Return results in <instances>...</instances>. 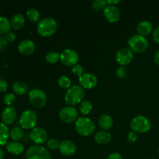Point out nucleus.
Here are the masks:
<instances>
[{
    "mask_svg": "<svg viewBox=\"0 0 159 159\" xmlns=\"http://www.w3.org/2000/svg\"><path fill=\"white\" fill-rule=\"evenodd\" d=\"M30 138L33 142L37 144V145H40L48 141V134L47 130L42 127H35L31 130Z\"/></svg>",
    "mask_w": 159,
    "mask_h": 159,
    "instance_id": "11",
    "label": "nucleus"
},
{
    "mask_svg": "<svg viewBox=\"0 0 159 159\" xmlns=\"http://www.w3.org/2000/svg\"><path fill=\"white\" fill-rule=\"evenodd\" d=\"M3 102L6 105L11 107L16 102V96L13 93H7L3 97Z\"/></svg>",
    "mask_w": 159,
    "mask_h": 159,
    "instance_id": "32",
    "label": "nucleus"
},
{
    "mask_svg": "<svg viewBox=\"0 0 159 159\" xmlns=\"http://www.w3.org/2000/svg\"><path fill=\"white\" fill-rule=\"evenodd\" d=\"M6 149L9 153L15 155H19L22 154L24 151V147L21 143L18 141H11L6 144Z\"/></svg>",
    "mask_w": 159,
    "mask_h": 159,
    "instance_id": "21",
    "label": "nucleus"
},
{
    "mask_svg": "<svg viewBox=\"0 0 159 159\" xmlns=\"http://www.w3.org/2000/svg\"><path fill=\"white\" fill-rule=\"evenodd\" d=\"M79 110H80V113L83 115H88L90 112L93 110V104L90 102L89 100H87V99H84L82 102H80L79 106Z\"/></svg>",
    "mask_w": 159,
    "mask_h": 159,
    "instance_id": "27",
    "label": "nucleus"
},
{
    "mask_svg": "<svg viewBox=\"0 0 159 159\" xmlns=\"http://www.w3.org/2000/svg\"><path fill=\"white\" fill-rule=\"evenodd\" d=\"M154 61L157 65H159V51L155 52V55H154Z\"/></svg>",
    "mask_w": 159,
    "mask_h": 159,
    "instance_id": "43",
    "label": "nucleus"
},
{
    "mask_svg": "<svg viewBox=\"0 0 159 159\" xmlns=\"http://www.w3.org/2000/svg\"><path fill=\"white\" fill-rule=\"evenodd\" d=\"M127 141L130 143H134L138 140V135H137V133H135V132L130 131L127 134Z\"/></svg>",
    "mask_w": 159,
    "mask_h": 159,
    "instance_id": "36",
    "label": "nucleus"
},
{
    "mask_svg": "<svg viewBox=\"0 0 159 159\" xmlns=\"http://www.w3.org/2000/svg\"><path fill=\"white\" fill-rule=\"evenodd\" d=\"M116 76L120 79H125L127 76L128 71H127V69L125 68V66H120L116 70Z\"/></svg>",
    "mask_w": 159,
    "mask_h": 159,
    "instance_id": "34",
    "label": "nucleus"
},
{
    "mask_svg": "<svg viewBox=\"0 0 159 159\" xmlns=\"http://www.w3.org/2000/svg\"><path fill=\"white\" fill-rule=\"evenodd\" d=\"M11 27L12 26L9 19L5 16H0V35L9 33Z\"/></svg>",
    "mask_w": 159,
    "mask_h": 159,
    "instance_id": "26",
    "label": "nucleus"
},
{
    "mask_svg": "<svg viewBox=\"0 0 159 159\" xmlns=\"http://www.w3.org/2000/svg\"><path fill=\"white\" fill-rule=\"evenodd\" d=\"M11 26L13 29L19 30L21 29L25 24V18L24 16L21 13H16L12 16L11 19Z\"/></svg>",
    "mask_w": 159,
    "mask_h": 159,
    "instance_id": "23",
    "label": "nucleus"
},
{
    "mask_svg": "<svg viewBox=\"0 0 159 159\" xmlns=\"http://www.w3.org/2000/svg\"><path fill=\"white\" fill-rule=\"evenodd\" d=\"M128 45L132 51L136 53H142L147 51L149 43L146 37L139 34H135L128 40Z\"/></svg>",
    "mask_w": 159,
    "mask_h": 159,
    "instance_id": "6",
    "label": "nucleus"
},
{
    "mask_svg": "<svg viewBox=\"0 0 159 159\" xmlns=\"http://www.w3.org/2000/svg\"><path fill=\"white\" fill-rule=\"evenodd\" d=\"M130 128L135 133H147L152 128V123L146 116L139 115L136 116L130 121Z\"/></svg>",
    "mask_w": 159,
    "mask_h": 159,
    "instance_id": "4",
    "label": "nucleus"
},
{
    "mask_svg": "<svg viewBox=\"0 0 159 159\" xmlns=\"http://www.w3.org/2000/svg\"><path fill=\"white\" fill-rule=\"evenodd\" d=\"M57 28V21L52 17H46L38 23L37 26V33L43 37L52 36Z\"/></svg>",
    "mask_w": 159,
    "mask_h": 159,
    "instance_id": "2",
    "label": "nucleus"
},
{
    "mask_svg": "<svg viewBox=\"0 0 159 159\" xmlns=\"http://www.w3.org/2000/svg\"><path fill=\"white\" fill-rule=\"evenodd\" d=\"M59 118L61 120L66 124H71L75 122L79 118V112L74 107H63L59 112Z\"/></svg>",
    "mask_w": 159,
    "mask_h": 159,
    "instance_id": "9",
    "label": "nucleus"
},
{
    "mask_svg": "<svg viewBox=\"0 0 159 159\" xmlns=\"http://www.w3.org/2000/svg\"><path fill=\"white\" fill-rule=\"evenodd\" d=\"M111 134L108 131H106V130H100V131L97 132L95 135V141L97 144H102V145L110 143L111 141Z\"/></svg>",
    "mask_w": 159,
    "mask_h": 159,
    "instance_id": "19",
    "label": "nucleus"
},
{
    "mask_svg": "<svg viewBox=\"0 0 159 159\" xmlns=\"http://www.w3.org/2000/svg\"><path fill=\"white\" fill-rule=\"evenodd\" d=\"M7 44V40L6 39V37L0 35V50H2Z\"/></svg>",
    "mask_w": 159,
    "mask_h": 159,
    "instance_id": "41",
    "label": "nucleus"
},
{
    "mask_svg": "<svg viewBox=\"0 0 159 159\" xmlns=\"http://www.w3.org/2000/svg\"><path fill=\"white\" fill-rule=\"evenodd\" d=\"M59 145H60V142H59L57 140L54 139H49L48 141H47V146L49 149H51V150H55V149L59 148Z\"/></svg>",
    "mask_w": 159,
    "mask_h": 159,
    "instance_id": "33",
    "label": "nucleus"
},
{
    "mask_svg": "<svg viewBox=\"0 0 159 159\" xmlns=\"http://www.w3.org/2000/svg\"><path fill=\"white\" fill-rule=\"evenodd\" d=\"M85 90L82 86L78 85H72L66 92L65 96V103L69 107L80 104L85 97Z\"/></svg>",
    "mask_w": 159,
    "mask_h": 159,
    "instance_id": "1",
    "label": "nucleus"
},
{
    "mask_svg": "<svg viewBox=\"0 0 159 159\" xmlns=\"http://www.w3.org/2000/svg\"><path fill=\"white\" fill-rule=\"evenodd\" d=\"M75 127L79 134L82 137H88L93 134L96 130L95 124L86 116H81L75 121Z\"/></svg>",
    "mask_w": 159,
    "mask_h": 159,
    "instance_id": "3",
    "label": "nucleus"
},
{
    "mask_svg": "<svg viewBox=\"0 0 159 159\" xmlns=\"http://www.w3.org/2000/svg\"><path fill=\"white\" fill-rule=\"evenodd\" d=\"M107 6V1L105 0H95L92 3V7L95 11H102L105 9V8Z\"/></svg>",
    "mask_w": 159,
    "mask_h": 159,
    "instance_id": "31",
    "label": "nucleus"
},
{
    "mask_svg": "<svg viewBox=\"0 0 159 159\" xmlns=\"http://www.w3.org/2000/svg\"><path fill=\"white\" fill-rule=\"evenodd\" d=\"M20 127L25 130L35 128L37 124V115L34 110H26L21 113L19 120Z\"/></svg>",
    "mask_w": 159,
    "mask_h": 159,
    "instance_id": "5",
    "label": "nucleus"
},
{
    "mask_svg": "<svg viewBox=\"0 0 159 159\" xmlns=\"http://www.w3.org/2000/svg\"><path fill=\"white\" fill-rule=\"evenodd\" d=\"M103 16L107 21L110 23H116L120 18V12L116 6L107 5L103 10Z\"/></svg>",
    "mask_w": 159,
    "mask_h": 159,
    "instance_id": "14",
    "label": "nucleus"
},
{
    "mask_svg": "<svg viewBox=\"0 0 159 159\" xmlns=\"http://www.w3.org/2000/svg\"><path fill=\"white\" fill-rule=\"evenodd\" d=\"M120 2V0H108L107 1V5H110V6H116V4H119Z\"/></svg>",
    "mask_w": 159,
    "mask_h": 159,
    "instance_id": "42",
    "label": "nucleus"
},
{
    "mask_svg": "<svg viewBox=\"0 0 159 159\" xmlns=\"http://www.w3.org/2000/svg\"><path fill=\"white\" fill-rule=\"evenodd\" d=\"M12 90L16 94L19 95V96H23L28 93L29 87H28L27 84L25 83L24 82L16 81L12 84Z\"/></svg>",
    "mask_w": 159,
    "mask_h": 159,
    "instance_id": "22",
    "label": "nucleus"
},
{
    "mask_svg": "<svg viewBox=\"0 0 159 159\" xmlns=\"http://www.w3.org/2000/svg\"><path fill=\"white\" fill-rule=\"evenodd\" d=\"M158 155H159V148L158 149Z\"/></svg>",
    "mask_w": 159,
    "mask_h": 159,
    "instance_id": "45",
    "label": "nucleus"
},
{
    "mask_svg": "<svg viewBox=\"0 0 159 159\" xmlns=\"http://www.w3.org/2000/svg\"><path fill=\"white\" fill-rule=\"evenodd\" d=\"M26 18L32 23H37L40 20V12L35 8H30L26 11Z\"/></svg>",
    "mask_w": 159,
    "mask_h": 159,
    "instance_id": "28",
    "label": "nucleus"
},
{
    "mask_svg": "<svg viewBox=\"0 0 159 159\" xmlns=\"http://www.w3.org/2000/svg\"><path fill=\"white\" fill-rule=\"evenodd\" d=\"M57 83H58L59 87H61V89H64L68 90L71 86V80H70L69 78L65 75L61 76L59 78L58 81H57Z\"/></svg>",
    "mask_w": 159,
    "mask_h": 159,
    "instance_id": "30",
    "label": "nucleus"
},
{
    "mask_svg": "<svg viewBox=\"0 0 159 159\" xmlns=\"http://www.w3.org/2000/svg\"><path fill=\"white\" fill-rule=\"evenodd\" d=\"M35 50V44L30 40H23L18 45V51L23 55H30Z\"/></svg>",
    "mask_w": 159,
    "mask_h": 159,
    "instance_id": "17",
    "label": "nucleus"
},
{
    "mask_svg": "<svg viewBox=\"0 0 159 159\" xmlns=\"http://www.w3.org/2000/svg\"><path fill=\"white\" fill-rule=\"evenodd\" d=\"M60 60L66 66H75L79 61V55L72 49H65L61 53Z\"/></svg>",
    "mask_w": 159,
    "mask_h": 159,
    "instance_id": "10",
    "label": "nucleus"
},
{
    "mask_svg": "<svg viewBox=\"0 0 159 159\" xmlns=\"http://www.w3.org/2000/svg\"><path fill=\"white\" fill-rule=\"evenodd\" d=\"M137 30L139 35L143 36L145 37L146 36L149 35L153 31V26L151 22L148 20H143L138 23L137 26Z\"/></svg>",
    "mask_w": 159,
    "mask_h": 159,
    "instance_id": "18",
    "label": "nucleus"
},
{
    "mask_svg": "<svg viewBox=\"0 0 159 159\" xmlns=\"http://www.w3.org/2000/svg\"><path fill=\"white\" fill-rule=\"evenodd\" d=\"M134 58V53L130 48H122L116 52V61L120 66L129 65Z\"/></svg>",
    "mask_w": 159,
    "mask_h": 159,
    "instance_id": "12",
    "label": "nucleus"
},
{
    "mask_svg": "<svg viewBox=\"0 0 159 159\" xmlns=\"http://www.w3.org/2000/svg\"><path fill=\"white\" fill-rule=\"evenodd\" d=\"M6 39L7 40V41H9V42L14 41L16 39V34H14V33L9 31V33H7V34H6Z\"/></svg>",
    "mask_w": 159,
    "mask_h": 159,
    "instance_id": "39",
    "label": "nucleus"
},
{
    "mask_svg": "<svg viewBox=\"0 0 159 159\" xmlns=\"http://www.w3.org/2000/svg\"><path fill=\"white\" fill-rule=\"evenodd\" d=\"M59 152L65 156L70 157L71 155H75L77 150L76 144L70 140H64L61 142H60L58 148Z\"/></svg>",
    "mask_w": 159,
    "mask_h": 159,
    "instance_id": "15",
    "label": "nucleus"
},
{
    "mask_svg": "<svg viewBox=\"0 0 159 159\" xmlns=\"http://www.w3.org/2000/svg\"><path fill=\"white\" fill-rule=\"evenodd\" d=\"M10 131L9 127L3 123H0V146L7 144V141L9 138Z\"/></svg>",
    "mask_w": 159,
    "mask_h": 159,
    "instance_id": "24",
    "label": "nucleus"
},
{
    "mask_svg": "<svg viewBox=\"0 0 159 159\" xmlns=\"http://www.w3.org/2000/svg\"><path fill=\"white\" fill-rule=\"evenodd\" d=\"M16 110L13 107H7L4 109L2 113V120L6 125L12 124L16 119Z\"/></svg>",
    "mask_w": 159,
    "mask_h": 159,
    "instance_id": "16",
    "label": "nucleus"
},
{
    "mask_svg": "<svg viewBox=\"0 0 159 159\" xmlns=\"http://www.w3.org/2000/svg\"><path fill=\"white\" fill-rule=\"evenodd\" d=\"M9 137L13 141H18L24 137V130L21 127H14L10 130Z\"/></svg>",
    "mask_w": 159,
    "mask_h": 159,
    "instance_id": "25",
    "label": "nucleus"
},
{
    "mask_svg": "<svg viewBox=\"0 0 159 159\" xmlns=\"http://www.w3.org/2000/svg\"><path fill=\"white\" fill-rule=\"evenodd\" d=\"M71 71H72V73L75 75L78 76V77H81V76L84 74L83 68H82V65H79V64H77V65H75V66L72 67Z\"/></svg>",
    "mask_w": 159,
    "mask_h": 159,
    "instance_id": "35",
    "label": "nucleus"
},
{
    "mask_svg": "<svg viewBox=\"0 0 159 159\" xmlns=\"http://www.w3.org/2000/svg\"><path fill=\"white\" fill-rule=\"evenodd\" d=\"M99 126L102 130H110L113 125V120L111 116L108 114H102L99 119Z\"/></svg>",
    "mask_w": 159,
    "mask_h": 159,
    "instance_id": "20",
    "label": "nucleus"
},
{
    "mask_svg": "<svg viewBox=\"0 0 159 159\" xmlns=\"http://www.w3.org/2000/svg\"><path fill=\"white\" fill-rule=\"evenodd\" d=\"M4 158V152L2 148H0V159Z\"/></svg>",
    "mask_w": 159,
    "mask_h": 159,
    "instance_id": "44",
    "label": "nucleus"
},
{
    "mask_svg": "<svg viewBox=\"0 0 159 159\" xmlns=\"http://www.w3.org/2000/svg\"><path fill=\"white\" fill-rule=\"evenodd\" d=\"M8 89V83L5 80L0 79V93H4Z\"/></svg>",
    "mask_w": 159,
    "mask_h": 159,
    "instance_id": "37",
    "label": "nucleus"
},
{
    "mask_svg": "<svg viewBox=\"0 0 159 159\" xmlns=\"http://www.w3.org/2000/svg\"><path fill=\"white\" fill-rule=\"evenodd\" d=\"M26 159H51V155L43 146L33 145L26 151Z\"/></svg>",
    "mask_w": 159,
    "mask_h": 159,
    "instance_id": "7",
    "label": "nucleus"
},
{
    "mask_svg": "<svg viewBox=\"0 0 159 159\" xmlns=\"http://www.w3.org/2000/svg\"><path fill=\"white\" fill-rule=\"evenodd\" d=\"M45 60L49 64H56L60 61V54L56 51H50L45 55Z\"/></svg>",
    "mask_w": 159,
    "mask_h": 159,
    "instance_id": "29",
    "label": "nucleus"
},
{
    "mask_svg": "<svg viewBox=\"0 0 159 159\" xmlns=\"http://www.w3.org/2000/svg\"><path fill=\"white\" fill-rule=\"evenodd\" d=\"M107 159H123V157L118 152H113V153H111L110 155H109V156L107 157Z\"/></svg>",
    "mask_w": 159,
    "mask_h": 159,
    "instance_id": "40",
    "label": "nucleus"
},
{
    "mask_svg": "<svg viewBox=\"0 0 159 159\" xmlns=\"http://www.w3.org/2000/svg\"><path fill=\"white\" fill-rule=\"evenodd\" d=\"M153 40L157 43H159V25L155 27L153 31Z\"/></svg>",
    "mask_w": 159,
    "mask_h": 159,
    "instance_id": "38",
    "label": "nucleus"
},
{
    "mask_svg": "<svg viewBox=\"0 0 159 159\" xmlns=\"http://www.w3.org/2000/svg\"><path fill=\"white\" fill-rule=\"evenodd\" d=\"M80 86L85 89H91L97 85L98 79L95 75L92 73H84L79 79Z\"/></svg>",
    "mask_w": 159,
    "mask_h": 159,
    "instance_id": "13",
    "label": "nucleus"
},
{
    "mask_svg": "<svg viewBox=\"0 0 159 159\" xmlns=\"http://www.w3.org/2000/svg\"><path fill=\"white\" fill-rule=\"evenodd\" d=\"M29 100L35 108H42L47 103V96L43 90L34 89L29 93Z\"/></svg>",
    "mask_w": 159,
    "mask_h": 159,
    "instance_id": "8",
    "label": "nucleus"
}]
</instances>
